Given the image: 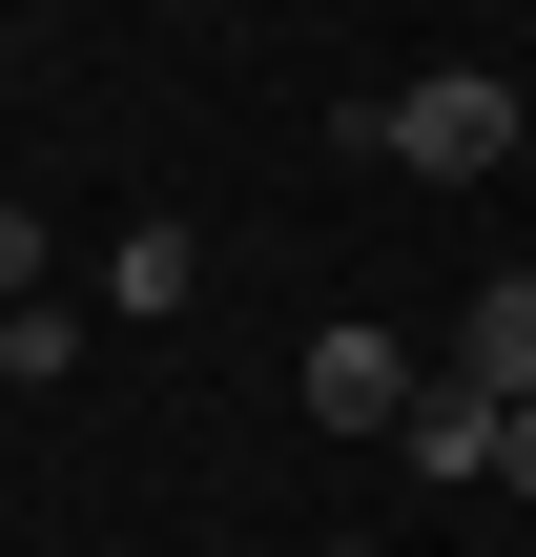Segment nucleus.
Returning <instances> with one entry per match:
<instances>
[{"label": "nucleus", "instance_id": "nucleus-2", "mask_svg": "<svg viewBox=\"0 0 536 557\" xmlns=\"http://www.w3.org/2000/svg\"><path fill=\"white\" fill-rule=\"evenodd\" d=\"M413 393H434V372H413L392 331H310V413H331V434H413Z\"/></svg>", "mask_w": 536, "mask_h": 557}, {"label": "nucleus", "instance_id": "nucleus-7", "mask_svg": "<svg viewBox=\"0 0 536 557\" xmlns=\"http://www.w3.org/2000/svg\"><path fill=\"white\" fill-rule=\"evenodd\" d=\"M331 557H372V537H331Z\"/></svg>", "mask_w": 536, "mask_h": 557}, {"label": "nucleus", "instance_id": "nucleus-1", "mask_svg": "<svg viewBox=\"0 0 536 557\" xmlns=\"http://www.w3.org/2000/svg\"><path fill=\"white\" fill-rule=\"evenodd\" d=\"M516 83H496V62H434V83H392V103H351V145H392V165H434V186H496V165H516Z\"/></svg>", "mask_w": 536, "mask_h": 557}, {"label": "nucleus", "instance_id": "nucleus-4", "mask_svg": "<svg viewBox=\"0 0 536 557\" xmlns=\"http://www.w3.org/2000/svg\"><path fill=\"white\" fill-rule=\"evenodd\" d=\"M392 455H413V475H434V496H475V475H496V393H454V372H434V393H413V434H392Z\"/></svg>", "mask_w": 536, "mask_h": 557}, {"label": "nucleus", "instance_id": "nucleus-6", "mask_svg": "<svg viewBox=\"0 0 536 557\" xmlns=\"http://www.w3.org/2000/svg\"><path fill=\"white\" fill-rule=\"evenodd\" d=\"M496 496H536V393H516V413H496Z\"/></svg>", "mask_w": 536, "mask_h": 557}, {"label": "nucleus", "instance_id": "nucleus-3", "mask_svg": "<svg viewBox=\"0 0 536 557\" xmlns=\"http://www.w3.org/2000/svg\"><path fill=\"white\" fill-rule=\"evenodd\" d=\"M454 393H496V413L536 393V269H496V289L454 310Z\"/></svg>", "mask_w": 536, "mask_h": 557}, {"label": "nucleus", "instance_id": "nucleus-5", "mask_svg": "<svg viewBox=\"0 0 536 557\" xmlns=\"http://www.w3.org/2000/svg\"><path fill=\"white\" fill-rule=\"evenodd\" d=\"M0 310H41V207H0Z\"/></svg>", "mask_w": 536, "mask_h": 557}]
</instances>
